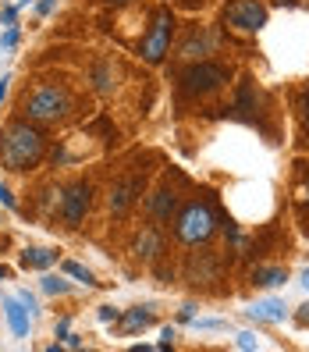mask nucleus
<instances>
[{
	"instance_id": "4468645a",
	"label": "nucleus",
	"mask_w": 309,
	"mask_h": 352,
	"mask_svg": "<svg viewBox=\"0 0 309 352\" xmlns=\"http://www.w3.org/2000/svg\"><path fill=\"white\" fill-rule=\"evenodd\" d=\"M135 189H139V182H125V185H117L114 196H111V210H114V214L125 210V206L132 203V192H135Z\"/></svg>"
},
{
	"instance_id": "393cba45",
	"label": "nucleus",
	"mask_w": 309,
	"mask_h": 352,
	"mask_svg": "<svg viewBox=\"0 0 309 352\" xmlns=\"http://www.w3.org/2000/svg\"><path fill=\"white\" fill-rule=\"evenodd\" d=\"M18 299H22V302H25V306H29V314H32V309H36V299H32V296H29V292H18Z\"/></svg>"
},
{
	"instance_id": "9b49d317",
	"label": "nucleus",
	"mask_w": 309,
	"mask_h": 352,
	"mask_svg": "<svg viewBox=\"0 0 309 352\" xmlns=\"http://www.w3.org/2000/svg\"><path fill=\"white\" fill-rule=\"evenodd\" d=\"M253 281L260 288H277V285L288 281V274H284V267H260V271L253 274Z\"/></svg>"
},
{
	"instance_id": "ddd939ff",
	"label": "nucleus",
	"mask_w": 309,
	"mask_h": 352,
	"mask_svg": "<svg viewBox=\"0 0 309 352\" xmlns=\"http://www.w3.org/2000/svg\"><path fill=\"white\" fill-rule=\"evenodd\" d=\"M54 260H57L54 250H25V253H22V263H25V267H36V271H47Z\"/></svg>"
},
{
	"instance_id": "b1692460",
	"label": "nucleus",
	"mask_w": 309,
	"mask_h": 352,
	"mask_svg": "<svg viewBox=\"0 0 309 352\" xmlns=\"http://www.w3.org/2000/svg\"><path fill=\"white\" fill-rule=\"evenodd\" d=\"M0 203H4V206H14V196L4 189V185H0Z\"/></svg>"
},
{
	"instance_id": "412c9836",
	"label": "nucleus",
	"mask_w": 309,
	"mask_h": 352,
	"mask_svg": "<svg viewBox=\"0 0 309 352\" xmlns=\"http://www.w3.org/2000/svg\"><path fill=\"white\" fill-rule=\"evenodd\" d=\"M100 320H103V324L117 320V309H114V306H100Z\"/></svg>"
},
{
	"instance_id": "5701e85b",
	"label": "nucleus",
	"mask_w": 309,
	"mask_h": 352,
	"mask_svg": "<svg viewBox=\"0 0 309 352\" xmlns=\"http://www.w3.org/2000/svg\"><path fill=\"white\" fill-rule=\"evenodd\" d=\"M174 342V327H163V335H160V345H171Z\"/></svg>"
},
{
	"instance_id": "4be33fe9",
	"label": "nucleus",
	"mask_w": 309,
	"mask_h": 352,
	"mask_svg": "<svg viewBox=\"0 0 309 352\" xmlns=\"http://www.w3.org/2000/svg\"><path fill=\"white\" fill-rule=\"evenodd\" d=\"M14 14H18V8H4V14H0V22H4V25H14Z\"/></svg>"
},
{
	"instance_id": "6ab92c4d",
	"label": "nucleus",
	"mask_w": 309,
	"mask_h": 352,
	"mask_svg": "<svg viewBox=\"0 0 309 352\" xmlns=\"http://www.w3.org/2000/svg\"><path fill=\"white\" fill-rule=\"evenodd\" d=\"M14 43H18V29H14V25H8V32L0 36V47H4V50H11Z\"/></svg>"
},
{
	"instance_id": "cd10ccee",
	"label": "nucleus",
	"mask_w": 309,
	"mask_h": 352,
	"mask_svg": "<svg viewBox=\"0 0 309 352\" xmlns=\"http://www.w3.org/2000/svg\"><path fill=\"white\" fill-rule=\"evenodd\" d=\"M299 320H302V324H309V306H302V314H299Z\"/></svg>"
},
{
	"instance_id": "aec40b11",
	"label": "nucleus",
	"mask_w": 309,
	"mask_h": 352,
	"mask_svg": "<svg viewBox=\"0 0 309 352\" xmlns=\"http://www.w3.org/2000/svg\"><path fill=\"white\" fill-rule=\"evenodd\" d=\"M260 342H256V335H249V331H242V335H238V349H245V352H249V349H256Z\"/></svg>"
},
{
	"instance_id": "a878e982",
	"label": "nucleus",
	"mask_w": 309,
	"mask_h": 352,
	"mask_svg": "<svg viewBox=\"0 0 309 352\" xmlns=\"http://www.w3.org/2000/svg\"><path fill=\"white\" fill-rule=\"evenodd\" d=\"M54 11V0H39V14H50Z\"/></svg>"
},
{
	"instance_id": "20e7f679",
	"label": "nucleus",
	"mask_w": 309,
	"mask_h": 352,
	"mask_svg": "<svg viewBox=\"0 0 309 352\" xmlns=\"http://www.w3.org/2000/svg\"><path fill=\"white\" fill-rule=\"evenodd\" d=\"M171 29H174L171 11L160 8L157 18H153V25H150V32H146V39H142V57H146L150 65H160L163 54H168V47H171Z\"/></svg>"
},
{
	"instance_id": "c756f323",
	"label": "nucleus",
	"mask_w": 309,
	"mask_h": 352,
	"mask_svg": "<svg viewBox=\"0 0 309 352\" xmlns=\"http://www.w3.org/2000/svg\"><path fill=\"white\" fill-rule=\"evenodd\" d=\"M111 4H128V0H111Z\"/></svg>"
},
{
	"instance_id": "9d476101",
	"label": "nucleus",
	"mask_w": 309,
	"mask_h": 352,
	"mask_svg": "<svg viewBox=\"0 0 309 352\" xmlns=\"http://www.w3.org/2000/svg\"><path fill=\"white\" fill-rule=\"evenodd\" d=\"M171 210H174V192H171V189H157V192L150 196V214H153L157 221H168Z\"/></svg>"
},
{
	"instance_id": "f3484780",
	"label": "nucleus",
	"mask_w": 309,
	"mask_h": 352,
	"mask_svg": "<svg viewBox=\"0 0 309 352\" xmlns=\"http://www.w3.org/2000/svg\"><path fill=\"white\" fill-rule=\"evenodd\" d=\"M65 274H71V278H78V281H86V285H96L93 274H89L82 263H75V260H65Z\"/></svg>"
},
{
	"instance_id": "f257e3e1",
	"label": "nucleus",
	"mask_w": 309,
	"mask_h": 352,
	"mask_svg": "<svg viewBox=\"0 0 309 352\" xmlns=\"http://www.w3.org/2000/svg\"><path fill=\"white\" fill-rule=\"evenodd\" d=\"M43 157V135L29 125H11L0 139V160H4V168L11 171H25L32 164Z\"/></svg>"
},
{
	"instance_id": "6e6552de",
	"label": "nucleus",
	"mask_w": 309,
	"mask_h": 352,
	"mask_svg": "<svg viewBox=\"0 0 309 352\" xmlns=\"http://www.w3.org/2000/svg\"><path fill=\"white\" fill-rule=\"evenodd\" d=\"M4 309H8V324H11V331H14L18 338H25V335H29V306H25L22 299H8Z\"/></svg>"
},
{
	"instance_id": "0eeeda50",
	"label": "nucleus",
	"mask_w": 309,
	"mask_h": 352,
	"mask_svg": "<svg viewBox=\"0 0 309 352\" xmlns=\"http://www.w3.org/2000/svg\"><path fill=\"white\" fill-rule=\"evenodd\" d=\"M86 210H89V185L78 182V185H71V189L60 196V214H65L68 224H78L82 217H86Z\"/></svg>"
},
{
	"instance_id": "7ed1b4c3",
	"label": "nucleus",
	"mask_w": 309,
	"mask_h": 352,
	"mask_svg": "<svg viewBox=\"0 0 309 352\" xmlns=\"http://www.w3.org/2000/svg\"><path fill=\"white\" fill-rule=\"evenodd\" d=\"M214 228H217V221H214L210 206L206 203H189L181 210V217H178V239L189 242V245H199V242H206L214 235Z\"/></svg>"
},
{
	"instance_id": "bb28decb",
	"label": "nucleus",
	"mask_w": 309,
	"mask_h": 352,
	"mask_svg": "<svg viewBox=\"0 0 309 352\" xmlns=\"http://www.w3.org/2000/svg\"><path fill=\"white\" fill-rule=\"evenodd\" d=\"M8 82H11L8 75H4V78H0V100H4V96H8Z\"/></svg>"
},
{
	"instance_id": "dca6fc26",
	"label": "nucleus",
	"mask_w": 309,
	"mask_h": 352,
	"mask_svg": "<svg viewBox=\"0 0 309 352\" xmlns=\"http://www.w3.org/2000/svg\"><path fill=\"white\" fill-rule=\"evenodd\" d=\"M160 242H157V232H142L139 235V256H157Z\"/></svg>"
},
{
	"instance_id": "c85d7f7f",
	"label": "nucleus",
	"mask_w": 309,
	"mask_h": 352,
	"mask_svg": "<svg viewBox=\"0 0 309 352\" xmlns=\"http://www.w3.org/2000/svg\"><path fill=\"white\" fill-rule=\"evenodd\" d=\"M302 285H306V288H309V271H306V274H302Z\"/></svg>"
},
{
	"instance_id": "f03ea898",
	"label": "nucleus",
	"mask_w": 309,
	"mask_h": 352,
	"mask_svg": "<svg viewBox=\"0 0 309 352\" xmlns=\"http://www.w3.org/2000/svg\"><path fill=\"white\" fill-rule=\"evenodd\" d=\"M25 111L32 121H57L71 111V96L60 89V86H39L29 100H25Z\"/></svg>"
},
{
	"instance_id": "a211bd4d",
	"label": "nucleus",
	"mask_w": 309,
	"mask_h": 352,
	"mask_svg": "<svg viewBox=\"0 0 309 352\" xmlns=\"http://www.w3.org/2000/svg\"><path fill=\"white\" fill-rule=\"evenodd\" d=\"M43 292H50V296H57V292H68V281H60V278L47 274V278H43Z\"/></svg>"
},
{
	"instance_id": "39448f33",
	"label": "nucleus",
	"mask_w": 309,
	"mask_h": 352,
	"mask_svg": "<svg viewBox=\"0 0 309 352\" xmlns=\"http://www.w3.org/2000/svg\"><path fill=\"white\" fill-rule=\"evenodd\" d=\"M228 25L238 32H260L266 25V8L260 0H231L228 4Z\"/></svg>"
},
{
	"instance_id": "423d86ee",
	"label": "nucleus",
	"mask_w": 309,
	"mask_h": 352,
	"mask_svg": "<svg viewBox=\"0 0 309 352\" xmlns=\"http://www.w3.org/2000/svg\"><path fill=\"white\" fill-rule=\"evenodd\" d=\"M220 82H228V72L224 68H217V65H192L189 72L181 75V86H185V93H210V89H217Z\"/></svg>"
},
{
	"instance_id": "2eb2a0df",
	"label": "nucleus",
	"mask_w": 309,
	"mask_h": 352,
	"mask_svg": "<svg viewBox=\"0 0 309 352\" xmlns=\"http://www.w3.org/2000/svg\"><path fill=\"white\" fill-rule=\"evenodd\" d=\"M210 43H214V39H210V36H192V39H189V43H185V47H181V54H185V57H199L203 50H210Z\"/></svg>"
},
{
	"instance_id": "f8f14e48",
	"label": "nucleus",
	"mask_w": 309,
	"mask_h": 352,
	"mask_svg": "<svg viewBox=\"0 0 309 352\" xmlns=\"http://www.w3.org/2000/svg\"><path fill=\"white\" fill-rule=\"evenodd\" d=\"M150 324H153V314H150V309H132V314L121 320V331H125V335H135V331L150 327Z\"/></svg>"
},
{
	"instance_id": "7c9ffc66",
	"label": "nucleus",
	"mask_w": 309,
	"mask_h": 352,
	"mask_svg": "<svg viewBox=\"0 0 309 352\" xmlns=\"http://www.w3.org/2000/svg\"><path fill=\"white\" fill-rule=\"evenodd\" d=\"M4 274H8V271H4V267H0V278H4Z\"/></svg>"
},
{
	"instance_id": "1a4fd4ad",
	"label": "nucleus",
	"mask_w": 309,
	"mask_h": 352,
	"mask_svg": "<svg viewBox=\"0 0 309 352\" xmlns=\"http://www.w3.org/2000/svg\"><path fill=\"white\" fill-rule=\"evenodd\" d=\"M249 317L277 324V320H284V317H288V309H284V302H281V299H263V302H256V306L249 309Z\"/></svg>"
}]
</instances>
